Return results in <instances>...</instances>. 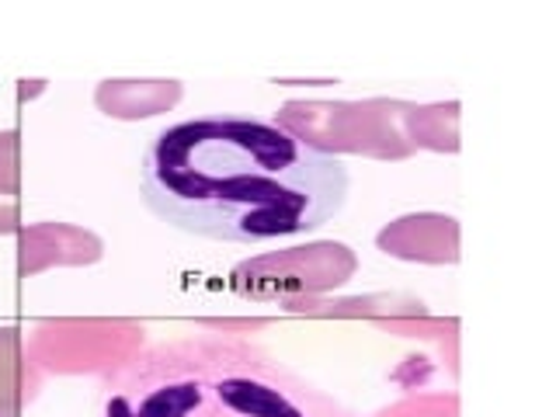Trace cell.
Segmentation results:
<instances>
[{
	"mask_svg": "<svg viewBox=\"0 0 556 417\" xmlns=\"http://www.w3.org/2000/svg\"><path fill=\"white\" fill-rule=\"evenodd\" d=\"M98 417H358L265 344L199 330L136 348L101 376Z\"/></svg>",
	"mask_w": 556,
	"mask_h": 417,
	"instance_id": "7a4b0ae2",
	"label": "cell"
},
{
	"mask_svg": "<svg viewBox=\"0 0 556 417\" xmlns=\"http://www.w3.org/2000/svg\"><path fill=\"white\" fill-rule=\"evenodd\" d=\"M352 191L338 153L254 115L208 112L156 132L139 161V199L199 240L265 248L334 223Z\"/></svg>",
	"mask_w": 556,
	"mask_h": 417,
	"instance_id": "6da1fadb",
	"label": "cell"
}]
</instances>
